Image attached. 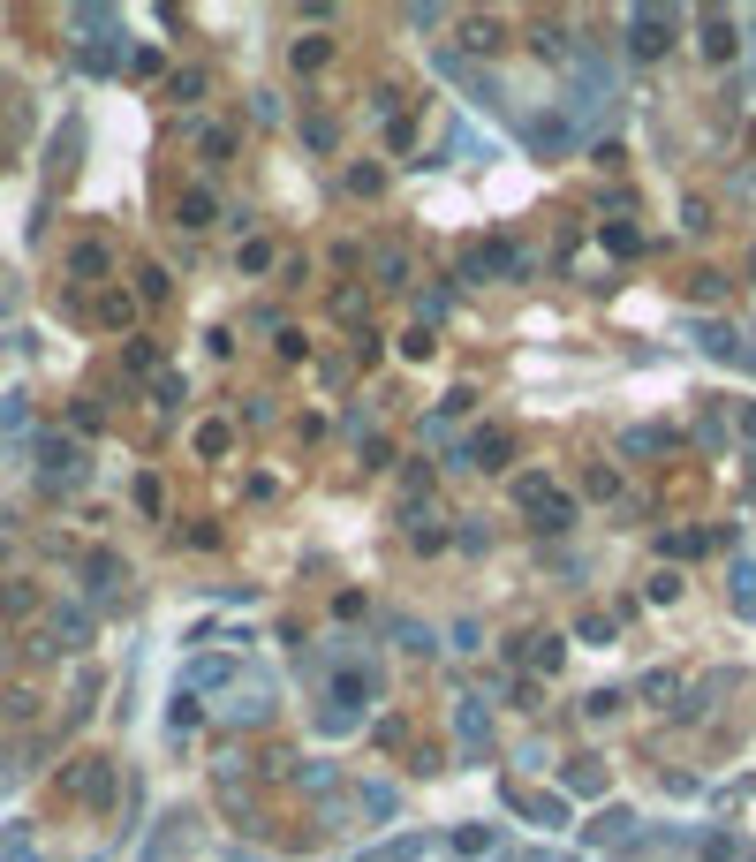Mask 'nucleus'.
Instances as JSON below:
<instances>
[{
	"mask_svg": "<svg viewBox=\"0 0 756 862\" xmlns=\"http://www.w3.org/2000/svg\"><path fill=\"white\" fill-rule=\"evenodd\" d=\"M696 348H704V356H734V333H726V326H711V318H704V326H696Z\"/></svg>",
	"mask_w": 756,
	"mask_h": 862,
	"instance_id": "nucleus-18",
	"label": "nucleus"
},
{
	"mask_svg": "<svg viewBox=\"0 0 756 862\" xmlns=\"http://www.w3.org/2000/svg\"><path fill=\"white\" fill-rule=\"evenodd\" d=\"M507 454H515V447H507V431H477V439L462 447V469H499Z\"/></svg>",
	"mask_w": 756,
	"mask_h": 862,
	"instance_id": "nucleus-6",
	"label": "nucleus"
},
{
	"mask_svg": "<svg viewBox=\"0 0 756 862\" xmlns=\"http://www.w3.org/2000/svg\"><path fill=\"white\" fill-rule=\"evenodd\" d=\"M741 431H749V439H756V401H741Z\"/></svg>",
	"mask_w": 756,
	"mask_h": 862,
	"instance_id": "nucleus-33",
	"label": "nucleus"
},
{
	"mask_svg": "<svg viewBox=\"0 0 756 862\" xmlns=\"http://www.w3.org/2000/svg\"><path fill=\"white\" fill-rule=\"evenodd\" d=\"M507 492H515V507H530V515H537V530H567V522H575V500H567L545 469H522Z\"/></svg>",
	"mask_w": 756,
	"mask_h": 862,
	"instance_id": "nucleus-2",
	"label": "nucleus"
},
{
	"mask_svg": "<svg viewBox=\"0 0 756 862\" xmlns=\"http://www.w3.org/2000/svg\"><path fill=\"white\" fill-rule=\"evenodd\" d=\"M363 810H371V817H394L401 802H394V787H378V779H371V787H363Z\"/></svg>",
	"mask_w": 756,
	"mask_h": 862,
	"instance_id": "nucleus-21",
	"label": "nucleus"
},
{
	"mask_svg": "<svg viewBox=\"0 0 756 862\" xmlns=\"http://www.w3.org/2000/svg\"><path fill=\"white\" fill-rule=\"evenodd\" d=\"M636 832V810H605L598 825H590V840H628Z\"/></svg>",
	"mask_w": 756,
	"mask_h": 862,
	"instance_id": "nucleus-12",
	"label": "nucleus"
},
{
	"mask_svg": "<svg viewBox=\"0 0 756 862\" xmlns=\"http://www.w3.org/2000/svg\"><path fill=\"white\" fill-rule=\"evenodd\" d=\"M454 734H462L469 749H484V742H492V711H484L477 696H462V704H454Z\"/></svg>",
	"mask_w": 756,
	"mask_h": 862,
	"instance_id": "nucleus-5",
	"label": "nucleus"
},
{
	"mask_svg": "<svg viewBox=\"0 0 756 862\" xmlns=\"http://www.w3.org/2000/svg\"><path fill=\"white\" fill-rule=\"evenodd\" d=\"M273 265V242H242V273H265Z\"/></svg>",
	"mask_w": 756,
	"mask_h": 862,
	"instance_id": "nucleus-26",
	"label": "nucleus"
},
{
	"mask_svg": "<svg viewBox=\"0 0 756 862\" xmlns=\"http://www.w3.org/2000/svg\"><path fill=\"white\" fill-rule=\"evenodd\" d=\"M734 605L756 613V560H734Z\"/></svg>",
	"mask_w": 756,
	"mask_h": 862,
	"instance_id": "nucleus-17",
	"label": "nucleus"
},
{
	"mask_svg": "<svg viewBox=\"0 0 756 862\" xmlns=\"http://www.w3.org/2000/svg\"><path fill=\"white\" fill-rule=\"evenodd\" d=\"M567 779H575V794H598V787H605V772H598V764H590V757L575 764V772H567Z\"/></svg>",
	"mask_w": 756,
	"mask_h": 862,
	"instance_id": "nucleus-25",
	"label": "nucleus"
},
{
	"mask_svg": "<svg viewBox=\"0 0 756 862\" xmlns=\"http://www.w3.org/2000/svg\"><path fill=\"white\" fill-rule=\"evenodd\" d=\"M371 696H378V673L363 666V658H341V666L326 673V734H348Z\"/></svg>",
	"mask_w": 756,
	"mask_h": 862,
	"instance_id": "nucleus-1",
	"label": "nucleus"
},
{
	"mask_svg": "<svg viewBox=\"0 0 756 862\" xmlns=\"http://www.w3.org/2000/svg\"><path fill=\"white\" fill-rule=\"evenodd\" d=\"M227 673H235V658H205V666H189V689H220Z\"/></svg>",
	"mask_w": 756,
	"mask_h": 862,
	"instance_id": "nucleus-16",
	"label": "nucleus"
},
{
	"mask_svg": "<svg viewBox=\"0 0 756 862\" xmlns=\"http://www.w3.org/2000/svg\"><path fill=\"white\" fill-rule=\"evenodd\" d=\"M575 636H583V643H613V613H583V621H575Z\"/></svg>",
	"mask_w": 756,
	"mask_h": 862,
	"instance_id": "nucleus-20",
	"label": "nucleus"
},
{
	"mask_svg": "<svg viewBox=\"0 0 756 862\" xmlns=\"http://www.w3.org/2000/svg\"><path fill=\"white\" fill-rule=\"evenodd\" d=\"M401 280H409V250L386 242V250H378V288H401Z\"/></svg>",
	"mask_w": 756,
	"mask_h": 862,
	"instance_id": "nucleus-10",
	"label": "nucleus"
},
{
	"mask_svg": "<svg viewBox=\"0 0 756 862\" xmlns=\"http://www.w3.org/2000/svg\"><path fill=\"white\" fill-rule=\"evenodd\" d=\"M605 250H643V235L628 220H613V227H605Z\"/></svg>",
	"mask_w": 756,
	"mask_h": 862,
	"instance_id": "nucleus-23",
	"label": "nucleus"
},
{
	"mask_svg": "<svg viewBox=\"0 0 756 862\" xmlns=\"http://www.w3.org/2000/svg\"><path fill=\"white\" fill-rule=\"evenodd\" d=\"M673 598H681V575H673V568L651 575V605H673Z\"/></svg>",
	"mask_w": 756,
	"mask_h": 862,
	"instance_id": "nucleus-27",
	"label": "nucleus"
},
{
	"mask_svg": "<svg viewBox=\"0 0 756 862\" xmlns=\"http://www.w3.org/2000/svg\"><path fill=\"white\" fill-rule=\"evenodd\" d=\"M704 862H734V832H711V840H704Z\"/></svg>",
	"mask_w": 756,
	"mask_h": 862,
	"instance_id": "nucleus-31",
	"label": "nucleus"
},
{
	"mask_svg": "<svg viewBox=\"0 0 756 862\" xmlns=\"http://www.w3.org/2000/svg\"><path fill=\"white\" fill-rule=\"evenodd\" d=\"M462 46H469V53H492V46H499V23H492V16H469Z\"/></svg>",
	"mask_w": 756,
	"mask_h": 862,
	"instance_id": "nucleus-15",
	"label": "nucleus"
},
{
	"mask_svg": "<svg viewBox=\"0 0 756 862\" xmlns=\"http://www.w3.org/2000/svg\"><path fill=\"white\" fill-rule=\"evenodd\" d=\"M0 862H38V855H31V840H23V832H16V840L0 847Z\"/></svg>",
	"mask_w": 756,
	"mask_h": 862,
	"instance_id": "nucleus-32",
	"label": "nucleus"
},
{
	"mask_svg": "<svg viewBox=\"0 0 756 862\" xmlns=\"http://www.w3.org/2000/svg\"><path fill=\"white\" fill-rule=\"evenodd\" d=\"M583 492H590V500H613L620 484H613V469H590V477H583Z\"/></svg>",
	"mask_w": 756,
	"mask_h": 862,
	"instance_id": "nucleus-28",
	"label": "nucleus"
},
{
	"mask_svg": "<svg viewBox=\"0 0 756 862\" xmlns=\"http://www.w3.org/2000/svg\"><path fill=\"white\" fill-rule=\"evenodd\" d=\"M681 431L673 424H636V431H620V454H666Z\"/></svg>",
	"mask_w": 756,
	"mask_h": 862,
	"instance_id": "nucleus-7",
	"label": "nucleus"
},
{
	"mask_svg": "<svg viewBox=\"0 0 756 862\" xmlns=\"http://www.w3.org/2000/svg\"><path fill=\"white\" fill-rule=\"evenodd\" d=\"M69 273L99 280V273H106V250H99V242H76V250H69Z\"/></svg>",
	"mask_w": 756,
	"mask_h": 862,
	"instance_id": "nucleus-13",
	"label": "nucleus"
},
{
	"mask_svg": "<svg viewBox=\"0 0 756 862\" xmlns=\"http://www.w3.org/2000/svg\"><path fill=\"white\" fill-rule=\"evenodd\" d=\"M69 794H84V802H106V794H114V772H106V764H84V772H69Z\"/></svg>",
	"mask_w": 756,
	"mask_h": 862,
	"instance_id": "nucleus-8",
	"label": "nucleus"
},
{
	"mask_svg": "<svg viewBox=\"0 0 756 862\" xmlns=\"http://www.w3.org/2000/svg\"><path fill=\"white\" fill-rule=\"evenodd\" d=\"M227 439H235V431H227L220 416H212V424H197V454H227Z\"/></svg>",
	"mask_w": 756,
	"mask_h": 862,
	"instance_id": "nucleus-19",
	"label": "nucleus"
},
{
	"mask_svg": "<svg viewBox=\"0 0 756 862\" xmlns=\"http://www.w3.org/2000/svg\"><path fill=\"white\" fill-rule=\"evenodd\" d=\"M174 220H182V227H212V197H205V190H189L182 205H174Z\"/></svg>",
	"mask_w": 756,
	"mask_h": 862,
	"instance_id": "nucleus-14",
	"label": "nucleus"
},
{
	"mask_svg": "<svg viewBox=\"0 0 756 862\" xmlns=\"http://www.w3.org/2000/svg\"><path fill=\"white\" fill-rule=\"evenodd\" d=\"M99 318H106V326H129V295L114 288V295H106V303H99Z\"/></svg>",
	"mask_w": 756,
	"mask_h": 862,
	"instance_id": "nucleus-29",
	"label": "nucleus"
},
{
	"mask_svg": "<svg viewBox=\"0 0 756 862\" xmlns=\"http://www.w3.org/2000/svg\"><path fill=\"white\" fill-rule=\"evenodd\" d=\"M326 61H333V38H295V69H326Z\"/></svg>",
	"mask_w": 756,
	"mask_h": 862,
	"instance_id": "nucleus-11",
	"label": "nucleus"
},
{
	"mask_svg": "<svg viewBox=\"0 0 756 862\" xmlns=\"http://www.w3.org/2000/svg\"><path fill=\"white\" fill-rule=\"evenodd\" d=\"M688 295H696V303H719L726 280H719V273H696V280H688Z\"/></svg>",
	"mask_w": 756,
	"mask_h": 862,
	"instance_id": "nucleus-24",
	"label": "nucleus"
},
{
	"mask_svg": "<svg viewBox=\"0 0 756 862\" xmlns=\"http://www.w3.org/2000/svg\"><path fill=\"white\" fill-rule=\"evenodd\" d=\"M704 53L711 61H734V23L726 16H704Z\"/></svg>",
	"mask_w": 756,
	"mask_h": 862,
	"instance_id": "nucleus-9",
	"label": "nucleus"
},
{
	"mask_svg": "<svg viewBox=\"0 0 756 862\" xmlns=\"http://www.w3.org/2000/svg\"><path fill=\"white\" fill-rule=\"evenodd\" d=\"M424 847H431V840H394V847H378L371 862H416V855H424Z\"/></svg>",
	"mask_w": 756,
	"mask_h": 862,
	"instance_id": "nucleus-22",
	"label": "nucleus"
},
{
	"mask_svg": "<svg viewBox=\"0 0 756 862\" xmlns=\"http://www.w3.org/2000/svg\"><path fill=\"white\" fill-rule=\"evenodd\" d=\"M348 190H356V197H378V167H348Z\"/></svg>",
	"mask_w": 756,
	"mask_h": 862,
	"instance_id": "nucleus-30",
	"label": "nucleus"
},
{
	"mask_svg": "<svg viewBox=\"0 0 756 862\" xmlns=\"http://www.w3.org/2000/svg\"><path fill=\"white\" fill-rule=\"evenodd\" d=\"M499 794H507V810H515V817H530V825H552V832H560V825H567V802H560V794H537V787H515V779H507V787H499Z\"/></svg>",
	"mask_w": 756,
	"mask_h": 862,
	"instance_id": "nucleus-3",
	"label": "nucleus"
},
{
	"mask_svg": "<svg viewBox=\"0 0 756 862\" xmlns=\"http://www.w3.org/2000/svg\"><path fill=\"white\" fill-rule=\"evenodd\" d=\"M666 31H673V16H658V8H628V53H636V61H658V53H666Z\"/></svg>",
	"mask_w": 756,
	"mask_h": 862,
	"instance_id": "nucleus-4",
	"label": "nucleus"
}]
</instances>
